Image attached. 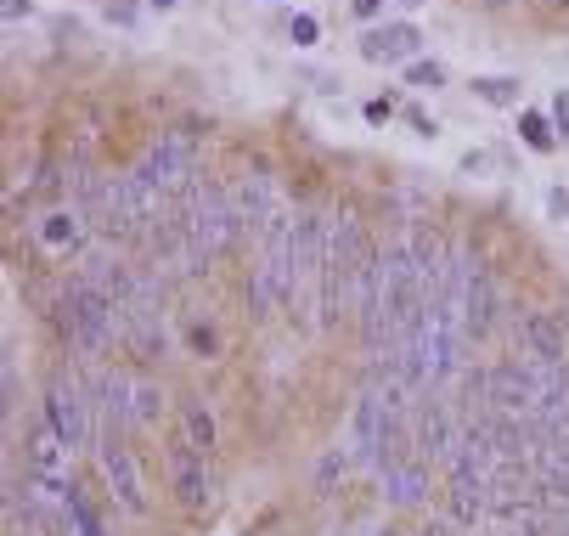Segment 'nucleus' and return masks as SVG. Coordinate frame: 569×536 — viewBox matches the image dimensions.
<instances>
[{"label": "nucleus", "instance_id": "13", "mask_svg": "<svg viewBox=\"0 0 569 536\" xmlns=\"http://www.w3.org/2000/svg\"><path fill=\"white\" fill-rule=\"evenodd\" d=\"M383 497L400 503V508L429 503V464L423 457H412V464H400V469H383Z\"/></svg>", "mask_w": 569, "mask_h": 536}, {"label": "nucleus", "instance_id": "6", "mask_svg": "<svg viewBox=\"0 0 569 536\" xmlns=\"http://www.w3.org/2000/svg\"><path fill=\"white\" fill-rule=\"evenodd\" d=\"M97 457H102V475L113 486V503H124L130 514H147V486H141V469H136V451L119 435H102Z\"/></svg>", "mask_w": 569, "mask_h": 536}, {"label": "nucleus", "instance_id": "25", "mask_svg": "<svg viewBox=\"0 0 569 536\" xmlns=\"http://www.w3.org/2000/svg\"><path fill=\"white\" fill-rule=\"evenodd\" d=\"M356 12H361V18H372V12H378V0H356Z\"/></svg>", "mask_w": 569, "mask_h": 536}, {"label": "nucleus", "instance_id": "9", "mask_svg": "<svg viewBox=\"0 0 569 536\" xmlns=\"http://www.w3.org/2000/svg\"><path fill=\"white\" fill-rule=\"evenodd\" d=\"M513 339H519V350L530 356V361H569V334H563V322L558 317H547V311H519L513 317Z\"/></svg>", "mask_w": 569, "mask_h": 536}, {"label": "nucleus", "instance_id": "7", "mask_svg": "<svg viewBox=\"0 0 569 536\" xmlns=\"http://www.w3.org/2000/svg\"><path fill=\"white\" fill-rule=\"evenodd\" d=\"M383 429H389V407H383V396L367 385L361 390V401H356V413H350V435H345V446L356 451V464H367V469H378V451H383Z\"/></svg>", "mask_w": 569, "mask_h": 536}, {"label": "nucleus", "instance_id": "2", "mask_svg": "<svg viewBox=\"0 0 569 536\" xmlns=\"http://www.w3.org/2000/svg\"><path fill=\"white\" fill-rule=\"evenodd\" d=\"M91 413H97V401H91L86 378L51 373V385H46V424L57 429V440H62L68 451L91 446Z\"/></svg>", "mask_w": 569, "mask_h": 536}, {"label": "nucleus", "instance_id": "4", "mask_svg": "<svg viewBox=\"0 0 569 536\" xmlns=\"http://www.w3.org/2000/svg\"><path fill=\"white\" fill-rule=\"evenodd\" d=\"M136 170L158 187V192H181L198 170H192V136H176V130H164V136H158L147 152H141V159H136Z\"/></svg>", "mask_w": 569, "mask_h": 536}, {"label": "nucleus", "instance_id": "23", "mask_svg": "<svg viewBox=\"0 0 569 536\" xmlns=\"http://www.w3.org/2000/svg\"><path fill=\"white\" fill-rule=\"evenodd\" d=\"M293 40L310 46V40H316V18H299V23H293Z\"/></svg>", "mask_w": 569, "mask_h": 536}, {"label": "nucleus", "instance_id": "28", "mask_svg": "<svg viewBox=\"0 0 569 536\" xmlns=\"http://www.w3.org/2000/svg\"><path fill=\"white\" fill-rule=\"evenodd\" d=\"M378 536H400V530H395V525H389V530H378Z\"/></svg>", "mask_w": 569, "mask_h": 536}, {"label": "nucleus", "instance_id": "5", "mask_svg": "<svg viewBox=\"0 0 569 536\" xmlns=\"http://www.w3.org/2000/svg\"><path fill=\"white\" fill-rule=\"evenodd\" d=\"M170 486H176V503H181L187 514H203V508H209V497H214L209 457H203V451H192L187 440H176V446H170Z\"/></svg>", "mask_w": 569, "mask_h": 536}, {"label": "nucleus", "instance_id": "8", "mask_svg": "<svg viewBox=\"0 0 569 536\" xmlns=\"http://www.w3.org/2000/svg\"><path fill=\"white\" fill-rule=\"evenodd\" d=\"M497 305H502L497 277L485 271V266H473V271H468V288H462V305H457L462 339H485V334H491V328H497Z\"/></svg>", "mask_w": 569, "mask_h": 536}, {"label": "nucleus", "instance_id": "11", "mask_svg": "<svg viewBox=\"0 0 569 536\" xmlns=\"http://www.w3.org/2000/svg\"><path fill=\"white\" fill-rule=\"evenodd\" d=\"M91 215L79 209V204H62V209H51L46 220H40V244L46 249H91Z\"/></svg>", "mask_w": 569, "mask_h": 536}, {"label": "nucleus", "instance_id": "1", "mask_svg": "<svg viewBox=\"0 0 569 536\" xmlns=\"http://www.w3.org/2000/svg\"><path fill=\"white\" fill-rule=\"evenodd\" d=\"M57 322H62V345H68L73 356L97 361V356H108L113 339H119V305H113V294H108L102 282L73 277V282L62 288V299H57Z\"/></svg>", "mask_w": 569, "mask_h": 536}, {"label": "nucleus", "instance_id": "19", "mask_svg": "<svg viewBox=\"0 0 569 536\" xmlns=\"http://www.w3.org/2000/svg\"><path fill=\"white\" fill-rule=\"evenodd\" d=\"M473 91H479L485 102H513V97H519L513 80H473Z\"/></svg>", "mask_w": 569, "mask_h": 536}, {"label": "nucleus", "instance_id": "17", "mask_svg": "<svg viewBox=\"0 0 569 536\" xmlns=\"http://www.w3.org/2000/svg\"><path fill=\"white\" fill-rule=\"evenodd\" d=\"M158 413H164V390H158V385H136V429L158 424Z\"/></svg>", "mask_w": 569, "mask_h": 536}, {"label": "nucleus", "instance_id": "24", "mask_svg": "<svg viewBox=\"0 0 569 536\" xmlns=\"http://www.w3.org/2000/svg\"><path fill=\"white\" fill-rule=\"evenodd\" d=\"M558 125H563V136H569V97H558Z\"/></svg>", "mask_w": 569, "mask_h": 536}, {"label": "nucleus", "instance_id": "20", "mask_svg": "<svg viewBox=\"0 0 569 536\" xmlns=\"http://www.w3.org/2000/svg\"><path fill=\"white\" fill-rule=\"evenodd\" d=\"M519 130L530 136V147H552V136H547V119H541V113H525V119H519Z\"/></svg>", "mask_w": 569, "mask_h": 536}, {"label": "nucleus", "instance_id": "30", "mask_svg": "<svg viewBox=\"0 0 569 536\" xmlns=\"http://www.w3.org/2000/svg\"><path fill=\"white\" fill-rule=\"evenodd\" d=\"M333 536H345V530H333Z\"/></svg>", "mask_w": 569, "mask_h": 536}, {"label": "nucleus", "instance_id": "14", "mask_svg": "<svg viewBox=\"0 0 569 536\" xmlns=\"http://www.w3.org/2000/svg\"><path fill=\"white\" fill-rule=\"evenodd\" d=\"M356 469V451L350 446H328L316 457V475H310V492L316 497H339V486H345V475Z\"/></svg>", "mask_w": 569, "mask_h": 536}, {"label": "nucleus", "instance_id": "15", "mask_svg": "<svg viewBox=\"0 0 569 536\" xmlns=\"http://www.w3.org/2000/svg\"><path fill=\"white\" fill-rule=\"evenodd\" d=\"M181 424H187V446L209 457V451H214V418H209V407H203L198 396L181 401Z\"/></svg>", "mask_w": 569, "mask_h": 536}, {"label": "nucleus", "instance_id": "18", "mask_svg": "<svg viewBox=\"0 0 569 536\" xmlns=\"http://www.w3.org/2000/svg\"><path fill=\"white\" fill-rule=\"evenodd\" d=\"M214 345H220V339H214V328H203V322H192V328H187V350H192V356H203V361H209V356H214Z\"/></svg>", "mask_w": 569, "mask_h": 536}, {"label": "nucleus", "instance_id": "22", "mask_svg": "<svg viewBox=\"0 0 569 536\" xmlns=\"http://www.w3.org/2000/svg\"><path fill=\"white\" fill-rule=\"evenodd\" d=\"M418 536H457V519H451V514H429Z\"/></svg>", "mask_w": 569, "mask_h": 536}, {"label": "nucleus", "instance_id": "26", "mask_svg": "<svg viewBox=\"0 0 569 536\" xmlns=\"http://www.w3.org/2000/svg\"><path fill=\"white\" fill-rule=\"evenodd\" d=\"M152 7H176V0H152Z\"/></svg>", "mask_w": 569, "mask_h": 536}, {"label": "nucleus", "instance_id": "29", "mask_svg": "<svg viewBox=\"0 0 569 536\" xmlns=\"http://www.w3.org/2000/svg\"><path fill=\"white\" fill-rule=\"evenodd\" d=\"M547 7H563V0H547Z\"/></svg>", "mask_w": 569, "mask_h": 536}, {"label": "nucleus", "instance_id": "27", "mask_svg": "<svg viewBox=\"0 0 569 536\" xmlns=\"http://www.w3.org/2000/svg\"><path fill=\"white\" fill-rule=\"evenodd\" d=\"M485 7H508V0H485Z\"/></svg>", "mask_w": 569, "mask_h": 536}, {"label": "nucleus", "instance_id": "10", "mask_svg": "<svg viewBox=\"0 0 569 536\" xmlns=\"http://www.w3.org/2000/svg\"><path fill=\"white\" fill-rule=\"evenodd\" d=\"M491 407H497V413H519V418H530V407H536V373H530V356H519V361H497V367H491Z\"/></svg>", "mask_w": 569, "mask_h": 536}, {"label": "nucleus", "instance_id": "16", "mask_svg": "<svg viewBox=\"0 0 569 536\" xmlns=\"http://www.w3.org/2000/svg\"><path fill=\"white\" fill-rule=\"evenodd\" d=\"M68 525H73V536H108V530H102V519L91 514V503H86V492H79V486H68Z\"/></svg>", "mask_w": 569, "mask_h": 536}, {"label": "nucleus", "instance_id": "12", "mask_svg": "<svg viewBox=\"0 0 569 536\" xmlns=\"http://www.w3.org/2000/svg\"><path fill=\"white\" fill-rule=\"evenodd\" d=\"M418 29L412 23H383V29H367L361 34V57L367 62H406V57H418Z\"/></svg>", "mask_w": 569, "mask_h": 536}, {"label": "nucleus", "instance_id": "21", "mask_svg": "<svg viewBox=\"0 0 569 536\" xmlns=\"http://www.w3.org/2000/svg\"><path fill=\"white\" fill-rule=\"evenodd\" d=\"M440 80H446L440 62H435V68H429V62H423V68H412V86H418V91H440Z\"/></svg>", "mask_w": 569, "mask_h": 536}, {"label": "nucleus", "instance_id": "3", "mask_svg": "<svg viewBox=\"0 0 569 536\" xmlns=\"http://www.w3.org/2000/svg\"><path fill=\"white\" fill-rule=\"evenodd\" d=\"M412 446H418V457H423L429 469H446L451 457H457V446H462V418H457V407L440 401V396H423L418 413H412Z\"/></svg>", "mask_w": 569, "mask_h": 536}]
</instances>
